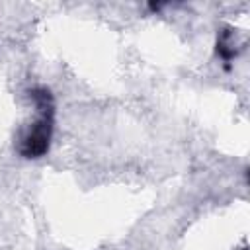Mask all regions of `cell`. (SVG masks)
<instances>
[{"label":"cell","instance_id":"obj_1","mask_svg":"<svg viewBox=\"0 0 250 250\" xmlns=\"http://www.w3.org/2000/svg\"><path fill=\"white\" fill-rule=\"evenodd\" d=\"M39 107H41V117L29 127V131L21 139V154L27 158H37L47 152L49 141H51V131H53V111H51V100L47 92L35 94Z\"/></svg>","mask_w":250,"mask_h":250}]
</instances>
